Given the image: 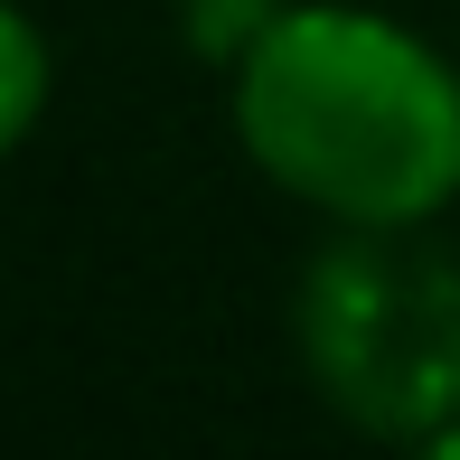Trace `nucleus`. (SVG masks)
Returning <instances> with one entry per match:
<instances>
[{
    "label": "nucleus",
    "instance_id": "nucleus-3",
    "mask_svg": "<svg viewBox=\"0 0 460 460\" xmlns=\"http://www.w3.org/2000/svg\"><path fill=\"white\" fill-rule=\"evenodd\" d=\"M48 94H57V48L19 0H0V160L48 122Z\"/></svg>",
    "mask_w": 460,
    "mask_h": 460
},
{
    "label": "nucleus",
    "instance_id": "nucleus-1",
    "mask_svg": "<svg viewBox=\"0 0 460 460\" xmlns=\"http://www.w3.org/2000/svg\"><path fill=\"white\" fill-rule=\"evenodd\" d=\"M263 188L320 226H442L460 198V57L367 0H291L226 66Z\"/></svg>",
    "mask_w": 460,
    "mask_h": 460
},
{
    "label": "nucleus",
    "instance_id": "nucleus-2",
    "mask_svg": "<svg viewBox=\"0 0 460 460\" xmlns=\"http://www.w3.org/2000/svg\"><path fill=\"white\" fill-rule=\"evenodd\" d=\"M291 358L348 432L423 451L460 413V254L432 226H329L291 273Z\"/></svg>",
    "mask_w": 460,
    "mask_h": 460
},
{
    "label": "nucleus",
    "instance_id": "nucleus-5",
    "mask_svg": "<svg viewBox=\"0 0 460 460\" xmlns=\"http://www.w3.org/2000/svg\"><path fill=\"white\" fill-rule=\"evenodd\" d=\"M423 460H460V413H451V423H442V432L423 442Z\"/></svg>",
    "mask_w": 460,
    "mask_h": 460
},
{
    "label": "nucleus",
    "instance_id": "nucleus-4",
    "mask_svg": "<svg viewBox=\"0 0 460 460\" xmlns=\"http://www.w3.org/2000/svg\"><path fill=\"white\" fill-rule=\"evenodd\" d=\"M282 10L291 0H179V29H188V48H198L207 66H244V48H254Z\"/></svg>",
    "mask_w": 460,
    "mask_h": 460
}]
</instances>
